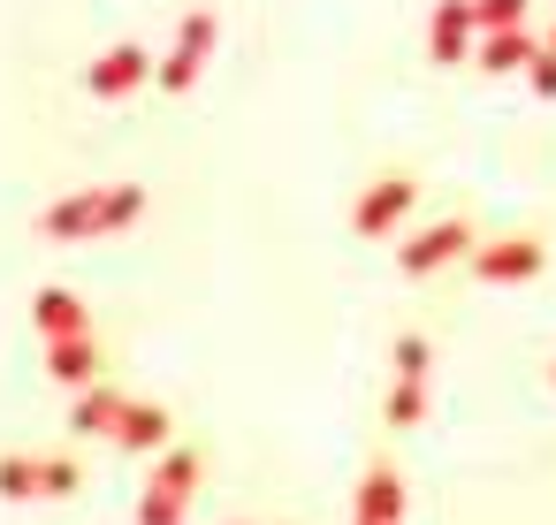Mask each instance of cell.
<instances>
[{
	"instance_id": "obj_1",
	"label": "cell",
	"mask_w": 556,
	"mask_h": 525,
	"mask_svg": "<svg viewBox=\"0 0 556 525\" xmlns=\"http://www.w3.org/2000/svg\"><path fill=\"white\" fill-rule=\"evenodd\" d=\"M146 221V183H92V191H70L39 214V236L47 244H92V236H123Z\"/></svg>"
},
{
	"instance_id": "obj_2",
	"label": "cell",
	"mask_w": 556,
	"mask_h": 525,
	"mask_svg": "<svg viewBox=\"0 0 556 525\" xmlns=\"http://www.w3.org/2000/svg\"><path fill=\"white\" fill-rule=\"evenodd\" d=\"M214 39H222V16H214V9H184V24H176V47L153 62V85H161V92H191V85L206 77V54H214Z\"/></svg>"
},
{
	"instance_id": "obj_3",
	"label": "cell",
	"mask_w": 556,
	"mask_h": 525,
	"mask_svg": "<svg viewBox=\"0 0 556 525\" xmlns=\"http://www.w3.org/2000/svg\"><path fill=\"white\" fill-rule=\"evenodd\" d=\"M480 236H472V221L465 214H450V221H434V229H419L404 252H396V267L412 274V282H427V274H442V267H457L465 252H472Z\"/></svg>"
},
{
	"instance_id": "obj_4",
	"label": "cell",
	"mask_w": 556,
	"mask_h": 525,
	"mask_svg": "<svg viewBox=\"0 0 556 525\" xmlns=\"http://www.w3.org/2000/svg\"><path fill=\"white\" fill-rule=\"evenodd\" d=\"M412 206H419V183H412V176H381V183H366V191H358L351 229H358V236H396Z\"/></svg>"
},
{
	"instance_id": "obj_5",
	"label": "cell",
	"mask_w": 556,
	"mask_h": 525,
	"mask_svg": "<svg viewBox=\"0 0 556 525\" xmlns=\"http://www.w3.org/2000/svg\"><path fill=\"white\" fill-rule=\"evenodd\" d=\"M465 267H472L480 282H533V274L548 267V244H541V236H495V244H472Z\"/></svg>"
},
{
	"instance_id": "obj_6",
	"label": "cell",
	"mask_w": 556,
	"mask_h": 525,
	"mask_svg": "<svg viewBox=\"0 0 556 525\" xmlns=\"http://www.w3.org/2000/svg\"><path fill=\"white\" fill-rule=\"evenodd\" d=\"M404 472L396 464H366L351 487V525H404Z\"/></svg>"
},
{
	"instance_id": "obj_7",
	"label": "cell",
	"mask_w": 556,
	"mask_h": 525,
	"mask_svg": "<svg viewBox=\"0 0 556 525\" xmlns=\"http://www.w3.org/2000/svg\"><path fill=\"white\" fill-rule=\"evenodd\" d=\"M138 85H153V54H146V47H130V39H123V47H108V54L85 69V92H92V100H130Z\"/></svg>"
},
{
	"instance_id": "obj_8",
	"label": "cell",
	"mask_w": 556,
	"mask_h": 525,
	"mask_svg": "<svg viewBox=\"0 0 556 525\" xmlns=\"http://www.w3.org/2000/svg\"><path fill=\"white\" fill-rule=\"evenodd\" d=\"M472 0H434L427 9V54L442 62V69H465L472 62Z\"/></svg>"
},
{
	"instance_id": "obj_9",
	"label": "cell",
	"mask_w": 556,
	"mask_h": 525,
	"mask_svg": "<svg viewBox=\"0 0 556 525\" xmlns=\"http://www.w3.org/2000/svg\"><path fill=\"white\" fill-rule=\"evenodd\" d=\"M100 373H108L100 335H62V343H47V381H54V388H92Z\"/></svg>"
},
{
	"instance_id": "obj_10",
	"label": "cell",
	"mask_w": 556,
	"mask_h": 525,
	"mask_svg": "<svg viewBox=\"0 0 556 525\" xmlns=\"http://www.w3.org/2000/svg\"><path fill=\"white\" fill-rule=\"evenodd\" d=\"M108 441H123V449H138V457H161V449L176 441V419H168L161 404L123 396V419H115V434H108Z\"/></svg>"
},
{
	"instance_id": "obj_11",
	"label": "cell",
	"mask_w": 556,
	"mask_h": 525,
	"mask_svg": "<svg viewBox=\"0 0 556 525\" xmlns=\"http://www.w3.org/2000/svg\"><path fill=\"white\" fill-rule=\"evenodd\" d=\"M31 328H39L47 343H62V335H92V312H85V297H77V290L47 282V290L31 297Z\"/></svg>"
},
{
	"instance_id": "obj_12",
	"label": "cell",
	"mask_w": 556,
	"mask_h": 525,
	"mask_svg": "<svg viewBox=\"0 0 556 525\" xmlns=\"http://www.w3.org/2000/svg\"><path fill=\"white\" fill-rule=\"evenodd\" d=\"M533 54H541V39H533L526 24H518V31H480V39H472V62H480L488 77H510V69H526Z\"/></svg>"
},
{
	"instance_id": "obj_13",
	"label": "cell",
	"mask_w": 556,
	"mask_h": 525,
	"mask_svg": "<svg viewBox=\"0 0 556 525\" xmlns=\"http://www.w3.org/2000/svg\"><path fill=\"white\" fill-rule=\"evenodd\" d=\"M199 479H206V457H199L191 441H168V449L153 457V479H146V487H161V495H184V502H191V495H199Z\"/></svg>"
},
{
	"instance_id": "obj_14",
	"label": "cell",
	"mask_w": 556,
	"mask_h": 525,
	"mask_svg": "<svg viewBox=\"0 0 556 525\" xmlns=\"http://www.w3.org/2000/svg\"><path fill=\"white\" fill-rule=\"evenodd\" d=\"M115 419H123V388H108V381H92V388H77V411H70V434H115Z\"/></svg>"
},
{
	"instance_id": "obj_15",
	"label": "cell",
	"mask_w": 556,
	"mask_h": 525,
	"mask_svg": "<svg viewBox=\"0 0 556 525\" xmlns=\"http://www.w3.org/2000/svg\"><path fill=\"white\" fill-rule=\"evenodd\" d=\"M381 419H389L396 434H412V426H427V373H396V388H389V404H381Z\"/></svg>"
},
{
	"instance_id": "obj_16",
	"label": "cell",
	"mask_w": 556,
	"mask_h": 525,
	"mask_svg": "<svg viewBox=\"0 0 556 525\" xmlns=\"http://www.w3.org/2000/svg\"><path fill=\"white\" fill-rule=\"evenodd\" d=\"M85 487V464L77 457H39V502H70Z\"/></svg>"
},
{
	"instance_id": "obj_17",
	"label": "cell",
	"mask_w": 556,
	"mask_h": 525,
	"mask_svg": "<svg viewBox=\"0 0 556 525\" xmlns=\"http://www.w3.org/2000/svg\"><path fill=\"white\" fill-rule=\"evenodd\" d=\"M0 502H39V457H0Z\"/></svg>"
},
{
	"instance_id": "obj_18",
	"label": "cell",
	"mask_w": 556,
	"mask_h": 525,
	"mask_svg": "<svg viewBox=\"0 0 556 525\" xmlns=\"http://www.w3.org/2000/svg\"><path fill=\"white\" fill-rule=\"evenodd\" d=\"M533 0H472V31H518Z\"/></svg>"
},
{
	"instance_id": "obj_19",
	"label": "cell",
	"mask_w": 556,
	"mask_h": 525,
	"mask_svg": "<svg viewBox=\"0 0 556 525\" xmlns=\"http://www.w3.org/2000/svg\"><path fill=\"white\" fill-rule=\"evenodd\" d=\"M191 517V502L184 495H161V487H146V502H138V525H184Z\"/></svg>"
},
{
	"instance_id": "obj_20",
	"label": "cell",
	"mask_w": 556,
	"mask_h": 525,
	"mask_svg": "<svg viewBox=\"0 0 556 525\" xmlns=\"http://www.w3.org/2000/svg\"><path fill=\"white\" fill-rule=\"evenodd\" d=\"M396 373H434V350H427V335H396Z\"/></svg>"
},
{
	"instance_id": "obj_21",
	"label": "cell",
	"mask_w": 556,
	"mask_h": 525,
	"mask_svg": "<svg viewBox=\"0 0 556 525\" xmlns=\"http://www.w3.org/2000/svg\"><path fill=\"white\" fill-rule=\"evenodd\" d=\"M526 85H533V100H556V54H548V47L526 62Z\"/></svg>"
},
{
	"instance_id": "obj_22",
	"label": "cell",
	"mask_w": 556,
	"mask_h": 525,
	"mask_svg": "<svg viewBox=\"0 0 556 525\" xmlns=\"http://www.w3.org/2000/svg\"><path fill=\"white\" fill-rule=\"evenodd\" d=\"M548 54H556V24H548Z\"/></svg>"
},
{
	"instance_id": "obj_23",
	"label": "cell",
	"mask_w": 556,
	"mask_h": 525,
	"mask_svg": "<svg viewBox=\"0 0 556 525\" xmlns=\"http://www.w3.org/2000/svg\"><path fill=\"white\" fill-rule=\"evenodd\" d=\"M548 381H556V366H548Z\"/></svg>"
}]
</instances>
